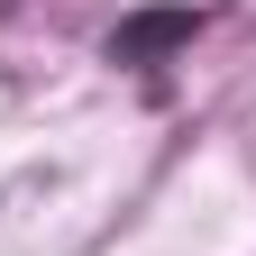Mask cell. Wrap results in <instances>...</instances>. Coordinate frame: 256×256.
<instances>
[{
	"instance_id": "cell-1",
	"label": "cell",
	"mask_w": 256,
	"mask_h": 256,
	"mask_svg": "<svg viewBox=\"0 0 256 256\" xmlns=\"http://www.w3.org/2000/svg\"><path fill=\"white\" fill-rule=\"evenodd\" d=\"M174 37H192V18H183V10H165V18H138L128 37H110V55H128V64H138V55H156V46H174Z\"/></svg>"
}]
</instances>
